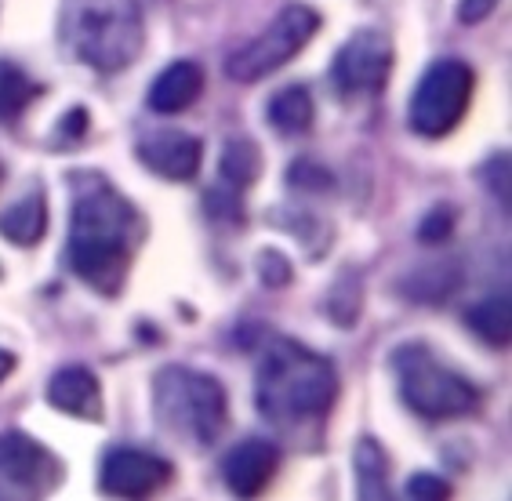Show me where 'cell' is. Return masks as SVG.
<instances>
[{
  "label": "cell",
  "mask_w": 512,
  "mask_h": 501,
  "mask_svg": "<svg viewBox=\"0 0 512 501\" xmlns=\"http://www.w3.org/2000/svg\"><path fill=\"white\" fill-rule=\"evenodd\" d=\"M404 494L414 501H440V498H451V483L433 476V472H414L411 480H407Z\"/></svg>",
  "instance_id": "25"
},
{
  "label": "cell",
  "mask_w": 512,
  "mask_h": 501,
  "mask_svg": "<svg viewBox=\"0 0 512 501\" xmlns=\"http://www.w3.org/2000/svg\"><path fill=\"white\" fill-rule=\"evenodd\" d=\"M476 73L462 59H440L425 69L418 88L407 106V124L414 135L422 138H444L462 124L469 99H473Z\"/></svg>",
  "instance_id": "7"
},
{
  "label": "cell",
  "mask_w": 512,
  "mask_h": 501,
  "mask_svg": "<svg viewBox=\"0 0 512 501\" xmlns=\"http://www.w3.org/2000/svg\"><path fill=\"white\" fill-rule=\"evenodd\" d=\"M33 99H37V84L30 80V73L15 62H0V120L22 117Z\"/></svg>",
  "instance_id": "21"
},
{
  "label": "cell",
  "mask_w": 512,
  "mask_h": 501,
  "mask_svg": "<svg viewBox=\"0 0 512 501\" xmlns=\"http://www.w3.org/2000/svg\"><path fill=\"white\" fill-rule=\"evenodd\" d=\"M393 371L400 382V400L425 422L462 418L480 403L476 385L454 367H447L444 360H436L429 345H400L393 353Z\"/></svg>",
  "instance_id": "5"
},
{
  "label": "cell",
  "mask_w": 512,
  "mask_h": 501,
  "mask_svg": "<svg viewBox=\"0 0 512 501\" xmlns=\"http://www.w3.org/2000/svg\"><path fill=\"white\" fill-rule=\"evenodd\" d=\"M11 371H15V356H11L8 349H0V382H4Z\"/></svg>",
  "instance_id": "29"
},
{
  "label": "cell",
  "mask_w": 512,
  "mask_h": 501,
  "mask_svg": "<svg viewBox=\"0 0 512 501\" xmlns=\"http://www.w3.org/2000/svg\"><path fill=\"white\" fill-rule=\"evenodd\" d=\"M48 403L62 414H73V418H84V422H99L102 418L99 378L80 364L59 367L48 378Z\"/></svg>",
  "instance_id": "14"
},
{
  "label": "cell",
  "mask_w": 512,
  "mask_h": 501,
  "mask_svg": "<svg viewBox=\"0 0 512 501\" xmlns=\"http://www.w3.org/2000/svg\"><path fill=\"white\" fill-rule=\"evenodd\" d=\"M462 287V269L458 262H429V266H418L400 280V291L407 295V302H422V305H440Z\"/></svg>",
  "instance_id": "16"
},
{
  "label": "cell",
  "mask_w": 512,
  "mask_h": 501,
  "mask_svg": "<svg viewBox=\"0 0 512 501\" xmlns=\"http://www.w3.org/2000/svg\"><path fill=\"white\" fill-rule=\"evenodd\" d=\"M327 313L331 320L342 327H349L360 313V276L345 273L335 287H331V295H327Z\"/></svg>",
  "instance_id": "22"
},
{
  "label": "cell",
  "mask_w": 512,
  "mask_h": 501,
  "mask_svg": "<svg viewBox=\"0 0 512 501\" xmlns=\"http://www.w3.org/2000/svg\"><path fill=\"white\" fill-rule=\"evenodd\" d=\"M153 411L171 436L193 447H207L226 429L229 400L215 374L171 364L160 367L153 378Z\"/></svg>",
  "instance_id": "4"
},
{
  "label": "cell",
  "mask_w": 512,
  "mask_h": 501,
  "mask_svg": "<svg viewBox=\"0 0 512 501\" xmlns=\"http://www.w3.org/2000/svg\"><path fill=\"white\" fill-rule=\"evenodd\" d=\"M454 233V207H433L429 215L422 218V226H418V240L422 244H444L451 240Z\"/></svg>",
  "instance_id": "24"
},
{
  "label": "cell",
  "mask_w": 512,
  "mask_h": 501,
  "mask_svg": "<svg viewBox=\"0 0 512 501\" xmlns=\"http://www.w3.org/2000/svg\"><path fill=\"white\" fill-rule=\"evenodd\" d=\"M338 396V371L327 356L295 338H276L255 374V403L262 418L284 429L327 418Z\"/></svg>",
  "instance_id": "2"
},
{
  "label": "cell",
  "mask_w": 512,
  "mask_h": 501,
  "mask_svg": "<svg viewBox=\"0 0 512 501\" xmlns=\"http://www.w3.org/2000/svg\"><path fill=\"white\" fill-rule=\"evenodd\" d=\"M266 117H269V124H273V131H280V135H306L316 117L313 95H309V88H302V84H287V88H280L273 99H269Z\"/></svg>",
  "instance_id": "18"
},
{
  "label": "cell",
  "mask_w": 512,
  "mask_h": 501,
  "mask_svg": "<svg viewBox=\"0 0 512 501\" xmlns=\"http://www.w3.org/2000/svg\"><path fill=\"white\" fill-rule=\"evenodd\" d=\"M0 233L15 247H37L44 240V233H48V200H44V189H30L26 197L15 200L0 215Z\"/></svg>",
  "instance_id": "15"
},
{
  "label": "cell",
  "mask_w": 512,
  "mask_h": 501,
  "mask_svg": "<svg viewBox=\"0 0 512 501\" xmlns=\"http://www.w3.org/2000/svg\"><path fill=\"white\" fill-rule=\"evenodd\" d=\"M465 327L480 338V342L494 345V349H505L512 338V309L509 295H483L480 302H473L465 309Z\"/></svg>",
  "instance_id": "17"
},
{
  "label": "cell",
  "mask_w": 512,
  "mask_h": 501,
  "mask_svg": "<svg viewBox=\"0 0 512 501\" xmlns=\"http://www.w3.org/2000/svg\"><path fill=\"white\" fill-rule=\"evenodd\" d=\"M59 26L73 59L95 73H124L146 44L135 0H62Z\"/></svg>",
  "instance_id": "3"
},
{
  "label": "cell",
  "mask_w": 512,
  "mask_h": 501,
  "mask_svg": "<svg viewBox=\"0 0 512 501\" xmlns=\"http://www.w3.org/2000/svg\"><path fill=\"white\" fill-rule=\"evenodd\" d=\"M316 30H320V15L309 4H287L255 40H247L244 48H237L229 55L226 59L229 80L258 84V80L273 77L276 69H284L298 51L306 48L309 40L316 37Z\"/></svg>",
  "instance_id": "6"
},
{
  "label": "cell",
  "mask_w": 512,
  "mask_h": 501,
  "mask_svg": "<svg viewBox=\"0 0 512 501\" xmlns=\"http://www.w3.org/2000/svg\"><path fill=\"white\" fill-rule=\"evenodd\" d=\"M280 469V447L266 436H247L222 458V480L237 498H255Z\"/></svg>",
  "instance_id": "11"
},
{
  "label": "cell",
  "mask_w": 512,
  "mask_h": 501,
  "mask_svg": "<svg viewBox=\"0 0 512 501\" xmlns=\"http://www.w3.org/2000/svg\"><path fill=\"white\" fill-rule=\"evenodd\" d=\"M389 73H393V44L382 30H356L331 62V84L342 99L375 95L385 88Z\"/></svg>",
  "instance_id": "8"
},
{
  "label": "cell",
  "mask_w": 512,
  "mask_h": 501,
  "mask_svg": "<svg viewBox=\"0 0 512 501\" xmlns=\"http://www.w3.org/2000/svg\"><path fill=\"white\" fill-rule=\"evenodd\" d=\"M353 469H356V491L364 501H382L385 498V480H389V458H385L382 443L364 436L353 451Z\"/></svg>",
  "instance_id": "20"
},
{
  "label": "cell",
  "mask_w": 512,
  "mask_h": 501,
  "mask_svg": "<svg viewBox=\"0 0 512 501\" xmlns=\"http://www.w3.org/2000/svg\"><path fill=\"white\" fill-rule=\"evenodd\" d=\"M218 175H222V182L229 189H247L251 182H258V175H262V153H258L255 138H226L222 157H218Z\"/></svg>",
  "instance_id": "19"
},
{
  "label": "cell",
  "mask_w": 512,
  "mask_h": 501,
  "mask_svg": "<svg viewBox=\"0 0 512 501\" xmlns=\"http://www.w3.org/2000/svg\"><path fill=\"white\" fill-rule=\"evenodd\" d=\"M204 84H207V73L200 62L178 59L149 84L146 102L160 117H175V113H186V109L204 95Z\"/></svg>",
  "instance_id": "13"
},
{
  "label": "cell",
  "mask_w": 512,
  "mask_h": 501,
  "mask_svg": "<svg viewBox=\"0 0 512 501\" xmlns=\"http://www.w3.org/2000/svg\"><path fill=\"white\" fill-rule=\"evenodd\" d=\"M138 160L168 182H189L200 171L204 146H200V138L186 135V131H157L138 142Z\"/></svg>",
  "instance_id": "12"
},
{
  "label": "cell",
  "mask_w": 512,
  "mask_h": 501,
  "mask_svg": "<svg viewBox=\"0 0 512 501\" xmlns=\"http://www.w3.org/2000/svg\"><path fill=\"white\" fill-rule=\"evenodd\" d=\"M142 244V218L128 197L109 186V178L95 171L73 175V211H69L66 262L69 269L113 298L128 280L135 251Z\"/></svg>",
  "instance_id": "1"
},
{
  "label": "cell",
  "mask_w": 512,
  "mask_h": 501,
  "mask_svg": "<svg viewBox=\"0 0 512 501\" xmlns=\"http://www.w3.org/2000/svg\"><path fill=\"white\" fill-rule=\"evenodd\" d=\"M258 276H262V284H269V287H284V284H291L295 269H291V262H287L280 251H262V255H258Z\"/></svg>",
  "instance_id": "26"
},
{
  "label": "cell",
  "mask_w": 512,
  "mask_h": 501,
  "mask_svg": "<svg viewBox=\"0 0 512 501\" xmlns=\"http://www.w3.org/2000/svg\"><path fill=\"white\" fill-rule=\"evenodd\" d=\"M287 182H291V189H302V193H327L331 189V171L324 164H316V160L302 157L287 167Z\"/></svg>",
  "instance_id": "23"
},
{
  "label": "cell",
  "mask_w": 512,
  "mask_h": 501,
  "mask_svg": "<svg viewBox=\"0 0 512 501\" xmlns=\"http://www.w3.org/2000/svg\"><path fill=\"white\" fill-rule=\"evenodd\" d=\"M171 480V462L138 447H109L99 465V487L113 498H146Z\"/></svg>",
  "instance_id": "10"
},
{
  "label": "cell",
  "mask_w": 512,
  "mask_h": 501,
  "mask_svg": "<svg viewBox=\"0 0 512 501\" xmlns=\"http://www.w3.org/2000/svg\"><path fill=\"white\" fill-rule=\"evenodd\" d=\"M62 462L37 436L8 429L0 433V480L30 494H48L62 483Z\"/></svg>",
  "instance_id": "9"
},
{
  "label": "cell",
  "mask_w": 512,
  "mask_h": 501,
  "mask_svg": "<svg viewBox=\"0 0 512 501\" xmlns=\"http://www.w3.org/2000/svg\"><path fill=\"white\" fill-rule=\"evenodd\" d=\"M59 124H62V131H66V135L80 138L84 131H88V113H84V109H73V113H66Z\"/></svg>",
  "instance_id": "28"
},
{
  "label": "cell",
  "mask_w": 512,
  "mask_h": 501,
  "mask_svg": "<svg viewBox=\"0 0 512 501\" xmlns=\"http://www.w3.org/2000/svg\"><path fill=\"white\" fill-rule=\"evenodd\" d=\"M494 8H498V0H458V22L462 26H476V22L491 19Z\"/></svg>",
  "instance_id": "27"
}]
</instances>
